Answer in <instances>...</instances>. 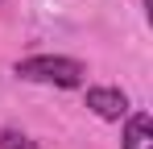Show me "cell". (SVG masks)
I'll list each match as a JSON object with an SVG mask.
<instances>
[{
	"label": "cell",
	"mask_w": 153,
	"mask_h": 149,
	"mask_svg": "<svg viewBox=\"0 0 153 149\" xmlns=\"http://www.w3.org/2000/svg\"><path fill=\"white\" fill-rule=\"evenodd\" d=\"M13 74L25 83H46V87H83L87 66L66 54H33V58H21Z\"/></svg>",
	"instance_id": "6da1fadb"
},
{
	"label": "cell",
	"mask_w": 153,
	"mask_h": 149,
	"mask_svg": "<svg viewBox=\"0 0 153 149\" xmlns=\"http://www.w3.org/2000/svg\"><path fill=\"white\" fill-rule=\"evenodd\" d=\"M87 108L100 120H120L128 116V95L120 87H87Z\"/></svg>",
	"instance_id": "7a4b0ae2"
},
{
	"label": "cell",
	"mask_w": 153,
	"mask_h": 149,
	"mask_svg": "<svg viewBox=\"0 0 153 149\" xmlns=\"http://www.w3.org/2000/svg\"><path fill=\"white\" fill-rule=\"evenodd\" d=\"M120 149H153V116L149 112H132L128 116Z\"/></svg>",
	"instance_id": "3957f363"
},
{
	"label": "cell",
	"mask_w": 153,
	"mask_h": 149,
	"mask_svg": "<svg viewBox=\"0 0 153 149\" xmlns=\"http://www.w3.org/2000/svg\"><path fill=\"white\" fill-rule=\"evenodd\" d=\"M0 149H37V141H29L21 128H0Z\"/></svg>",
	"instance_id": "277c9868"
}]
</instances>
